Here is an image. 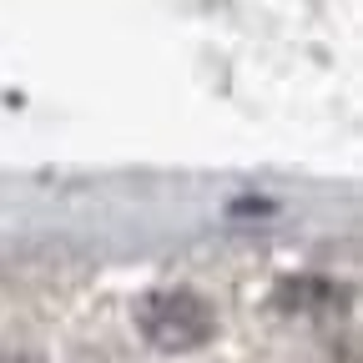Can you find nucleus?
Wrapping results in <instances>:
<instances>
[{
  "label": "nucleus",
  "mask_w": 363,
  "mask_h": 363,
  "mask_svg": "<svg viewBox=\"0 0 363 363\" xmlns=\"http://www.w3.org/2000/svg\"><path fill=\"white\" fill-rule=\"evenodd\" d=\"M136 328L162 353H192L217 333V313L192 288H157L136 298Z\"/></svg>",
  "instance_id": "obj_1"
},
{
  "label": "nucleus",
  "mask_w": 363,
  "mask_h": 363,
  "mask_svg": "<svg viewBox=\"0 0 363 363\" xmlns=\"http://www.w3.org/2000/svg\"><path fill=\"white\" fill-rule=\"evenodd\" d=\"M0 363H40V358H30V353H0Z\"/></svg>",
  "instance_id": "obj_2"
}]
</instances>
